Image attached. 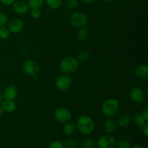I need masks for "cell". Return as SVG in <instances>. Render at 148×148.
<instances>
[{"label": "cell", "mask_w": 148, "mask_h": 148, "mask_svg": "<svg viewBox=\"0 0 148 148\" xmlns=\"http://www.w3.org/2000/svg\"><path fill=\"white\" fill-rule=\"evenodd\" d=\"M76 127L82 134H90L95 130V122L89 116H82L77 121Z\"/></svg>", "instance_id": "obj_1"}, {"label": "cell", "mask_w": 148, "mask_h": 148, "mask_svg": "<svg viewBox=\"0 0 148 148\" xmlns=\"http://www.w3.org/2000/svg\"><path fill=\"white\" fill-rule=\"evenodd\" d=\"M119 108L120 104L118 100L115 98H108L103 102L101 109L104 116L107 117H111L117 114Z\"/></svg>", "instance_id": "obj_2"}, {"label": "cell", "mask_w": 148, "mask_h": 148, "mask_svg": "<svg viewBox=\"0 0 148 148\" xmlns=\"http://www.w3.org/2000/svg\"><path fill=\"white\" fill-rule=\"evenodd\" d=\"M61 70L66 74L74 73L76 72L79 66V62L76 58L72 56H66L61 61L59 64Z\"/></svg>", "instance_id": "obj_3"}, {"label": "cell", "mask_w": 148, "mask_h": 148, "mask_svg": "<svg viewBox=\"0 0 148 148\" xmlns=\"http://www.w3.org/2000/svg\"><path fill=\"white\" fill-rule=\"evenodd\" d=\"M88 21V17L82 12H75L70 17V23L75 27H85Z\"/></svg>", "instance_id": "obj_4"}, {"label": "cell", "mask_w": 148, "mask_h": 148, "mask_svg": "<svg viewBox=\"0 0 148 148\" xmlns=\"http://www.w3.org/2000/svg\"><path fill=\"white\" fill-rule=\"evenodd\" d=\"M54 118L58 122L61 124H66L70 121L72 119V114L67 108L60 107L55 111Z\"/></svg>", "instance_id": "obj_5"}, {"label": "cell", "mask_w": 148, "mask_h": 148, "mask_svg": "<svg viewBox=\"0 0 148 148\" xmlns=\"http://www.w3.org/2000/svg\"><path fill=\"white\" fill-rule=\"evenodd\" d=\"M23 70L25 73L30 76H36L40 70V66L36 61L33 59H28L23 64Z\"/></svg>", "instance_id": "obj_6"}, {"label": "cell", "mask_w": 148, "mask_h": 148, "mask_svg": "<svg viewBox=\"0 0 148 148\" xmlns=\"http://www.w3.org/2000/svg\"><path fill=\"white\" fill-rule=\"evenodd\" d=\"M72 78L68 75H62L57 78L55 82L56 88L61 92L67 90L72 85Z\"/></svg>", "instance_id": "obj_7"}, {"label": "cell", "mask_w": 148, "mask_h": 148, "mask_svg": "<svg viewBox=\"0 0 148 148\" xmlns=\"http://www.w3.org/2000/svg\"><path fill=\"white\" fill-rule=\"evenodd\" d=\"M98 148H115L116 141L113 136L106 134L100 137L97 142Z\"/></svg>", "instance_id": "obj_8"}, {"label": "cell", "mask_w": 148, "mask_h": 148, "mask_svg": "<svg viewBox=\"0 0 148 148\" xmlns=\"http://www.w3.org/2000/svg\"><path fill=\"white\" fill-rule=\"evenodd\" d=\"M130 97L133 102L136 103H141L145 100L146 94L142 88L134 87L130 91Z\"/></svg>", "instance_id": "obj_9"}, {"label": "cell", "mask_w": 148, "mask_h": 148, "mask_svg": "<svg viewBox=\"0 0 148 148\" xmlns=\"http://www.w3.org/2000/svg\"><path fill=\"white\" fill-rule=\"evenodd\" d=\"M24 27V23L21 19L14 18L8 23V29L10 33H19Z\"/></svg>", "instance_id": "obj_10"}, {"label": "cell", "mask_w": 148, "mask_h": 148, "mask_svg": "<svg viewBox=\"0 0 148 148\" xmlns=\"http://www.w3.org/2000/svg\"><path fill=\"white\" fill-rule=\"evenodd\" d=\"M12 8L14 12L20 14H24L28 11L29 7L27 5V3L25 1L18 0L17 1H14Z\"/></svg>", "instance_id": "obj_11"}, {"label": "cell", "mask_w": 148, "mask_h": 148, "mask_svg": "<svg viewBox=\"0 0 148 148\" xmlns=\"http://www.w3.org/2000/svg\"><path fill=\"white\" fill-rule=\"evenodd\" d=\"M2 95L5 100H14L17 95V89L14 85H8L4 89Z\"/></svg>", "instance_id": "obj_12"}, {"label": "cell", "mask_w": 148, "mask_h": 148, "mask_svg": "<svg viewBox=\"0 0 148 148\" xmlns=\"http://www.w3.org/2000/svg\"><path fill=\"white\" fill-rule=\"evenodd\" d=\"M1 107L4 112L12 113L14 112L17 108V104L14 100H5L2 101L1 103Z\"/></svg>", "instance_id": "obj_13"}, {"label": "cell", "mask_w": 148, "mask_h": 148, "mask_svg": "<svg viewBox=\"0 0 148 148\" xmlns=\"http://www.w3.org/2000/svg\"><path fill=\"white\" fill-rule=\"evenodd\" d=\"M131 122V116L128 113H122L117 118V123L119 127H126Z\"/></svg>", "instance_id": "obj_14"}, {"label": "cell", "mask_w": 148, "mask_h": 148, "mask_svg": "<svg viewBox=\"0 0 148 148\" xmlns=\"http://www.w3.org/2000/svg\"><path fill=\"white\" fill-rule=\"evenodd\" d=\"M135 75L141 79H146L148 77V66L145 64H141L135 69Z\"/></svg>", "instance_id": "obj_15"}, {"label": "cell", "mask_w": 148, "mask_h": 148, "mask_svg": "<svg viewBox=\"0 0 148 148\" xmlns=\"http://www.w3.org/2000/svg\"><path fill=\"white\" fill-rule=\"evenodd\" d=\"M103 128L108 134H112L116 130L117 124L112 119H108L104 122Z\"/></svg>", "instance_id": "obj_16"}, {"label": "cell", "mask_w": 148, "mask_h": 148, "mask_svg": "<svg viewBox=\"0 0 148 148\" xmlns=\"http://www.w3.org/2000/svg\"><path fill=\"white\" fill-rule=\"evenodd\" d=\"M90 32L87 27H82L77 32V38L80 41H85L89 38Z\"/></svg>", "instance_id": "obj_17"}, {"label": "cell", "mask_w": 148, "mask_h": 148, "mask_svg": "<svg viewBox=\"0 0 148 148\" xmlns=\"http://www.w3.org/2000/svg\"><path fill=\"white\" fill-rule=\"evenodd\" d=\"M133 121H134V123L135 124L136 126L139 127H142L143 125L147 123V120L144 117V116L141 114H136L134 116V118H133Z\"/></svg>", "instance_id": "obj_18"}, {"label": "cell", "mask_w": 148, "mask_h": 148, "mask_svg": "<svg viewBox=\"0 0 148 148\" xmlns=\"http://www.w3.org/2000/svg\"><path fill=\"white\" fill-rule=\"evenodd\" d=\"M75 130H76V126L73 123L67 122L64 124L63 127V132L67 136H70L73 134L74 132H75Z\"/></svg>", "instance_id": "obj_19"}, {"label": "cell", "mask_w": 148, "mask_h": 148, "mask_svg": "<svg viewBox=\"0 0 148 148\" xmlns=\"http://www.w3.org/2000/svg\"><path fill=\"white\" fill-rule=\"evenodd\" d=\"M48 7L51 10H58L60 8L63 3V0H44Z\"/></svg>", "instance_id": "obj_20"}, {"label": "cell", "mask_w": 148, "mask_h": 148, "mask_svg": "<svg viewBox=\"0 0 148 148\" xmlns=\"http://www.w3.org/2000/svg\"><path fill=\"white\" fill-rule=\"evenodd\" d=\"M90 52L87 50H82L78 53L77 56V60L79 62H85L90 59Z\"/></svg>", "instance_id": "obj_21"}, {"label": "cell", "mask_w": 148, "mask_h": 148, "mask_svg": "<svg viewBox=\"0 0 148 148\" xmlns=\"http://www.w3.org/2000/svg\"><path fill=\"white\" fill-rule=\"evenodd\" d=\"M44 4V0H28L27 5L29 8L32 9H40Z\"/></svg>", "instance_id": "obj_22"}, {"label": "cell", "mask_w": 148, "mask_h": 148, "mask_svg": "<svg viewBox=\"0 0 148 148\" xmlns=\"http://www.w3.org/2000/svg\"><path fill=\"white\" fill-rule=\"evenodd\" d=\"M10 31L9 30L8 27H0V38L2 40H5L10 37Z\"/></svg>", "instance_id": "obj_23"}, {"label": "cell", "mask_w": 148, "mask_h": 148, "mask_svg": "<svg viewBox=\"0 0 148 148\" xmlns=\"http://www.w3.org/2000/svg\"><path fill=\"white\" fill-rule=\"evenodd\" d=\"M95 146V143L93 139L86 138L82 142V147L84 148H94Z\"/></svg>", "instance_id": "obj_24"}, {"label": "cell", "mask_w": 148, "mask_h": 148, "mask_svg": "<svg viewBox=\"0 0 148 148\" xmlns=\"http://www.w3.org/2000/svg\"><path fill=\"white\" fill-rule=\"evenodd\" d=\"M64 147L66 148H77V142L75 139H67L64 143Z\"/></svg>", "instance_id": "obj_25"}, {"label": "cell", "mask_w": 148, "mask_h": 148, "mask_svg": "<svg viewBox=\"0 0 148 148\" xmlns=\"http://www.w3.org/2000/svg\"><path fill=\"white\" fill-rule=\"evenodd\" d=\"M78 5L77 0H65L64 6L68 10L75 9Z\"/></svg>", "instance_id": "obj_26"}, {"label": "cell", "mask_w": 148, "mask_h": 148, "mask_svg": "<svg viewBox=\"0 0 148 148\" xmlns=\"http://www.w3.org/2000/svg\"><path fill=\"white\" fill-rule=\"evenodd\" d=\"M131 143L127 140H121L116 143V147L117 148H131Z\"/></svg>", "instance_id": "obj_27"}, {"label": "cell", "mask_w": 148, "mask_h": 148, "mask_svg": "<svg viewBox=\"0 0 148 148\" xmlns=\"http://www.w3.org/2000/svg\"><path fill=\"white\" fill-rule=\"evenodd\" d=\"M9 19L5 13L0 12V27H4L8 24Z\"/></svg>", "instance_id": "obj_28"}, {"label": "cell", "mask_w": 148, "mask_h": 148, "mask_svg": "<svg viewBox=\"0 0 148 148\" xmlns=\"http://www.w3.org/2000/svg\"><path fill=\"white\" fill-rule=\"evenodd\" d=\"M48 148H65L64 145L62 143L61 141L59 140H56V141H53L49 145V147Z\"/></svg>", "instance_id": "obj_29"}, {"label": "cell", "mask_w": 148, "mask_h": 148, "mask_svg": "<svg viewBox=\"0 0 148 148\" xmlns=\"http://www.w3.org/2000/svg\"><path fill=\"white\" fill-rule=\"evenodd\" d=\"M30 15L33 18L38 19L41 16V11L40 9H32L30 12Z\"/></svg>", "instance_id": "obj_30"}, {"label": "cell", "mask_w": 148, "mask_h": 148, "mask_svg": "<svg viewBox=\"0 0 148 148\" xmlns=\"http://www.w3.org/2000/svg\"><path fill=\"white\" fill-rule=\"evenodd\" d=\"M15 1L16 0H0V2L2 4H4V5L10 6L14 4Z\"/></svg>", "instance_id": "obj_31"}, {"label": "cell", "mask_w": 148, "mask_h": 148, "mask_svg": "<svg viewBox=\"0 0 148 148\" xmlns=\"http://www.w3.org/2000/svg\"><path fill=\"white\" fill-rule=\"evenodd\" d=\"M142 132H143V133L145 134V136L146 137H148V124H147V122L146 123L145 125H143V127H142Z\"/></svg>", "instance_id": "obj_32"}, {"label": "cell", "mask_w": 148, "mask_h": 148, "mask_svg": "<svg viewBox=\"0 0 148 148\" xmlns=\"http://www.w3.org/2000/svg\"><path fill=\"white\" fill-rule=\"evenodd\" d=\"M142 114L144 116V117L146 119L148 120V107L147 106H146L145 108L143 110V111H142Z\"/></svg>", "instance_id": "obj_33"}, {"label": "cell", "mask_w": 148, "mask_h": 148, "mask_svg": "<svg viewBox=\"0 0 148 148\" xmlns=\"http://www.w3.org/2000/svg\"><path fill=\"white\" fill-rule=\"evenodd\" d=\"M81 1L83 3H85V4H90V3H92L94 0H81Z\"/></svg>", "instance_id": "obj_34"}, {"label": "cell", "mask_w": 148, "mask_h": 148, "mask_svg": "<svg viewBox=\"0 0 148 148\" xmlns=\"http://www.w3.org/2000/svg\"><path fill=\"white\" fill-rule=\"evenodd\" d=\"M131 148H145L144 147H143L142 145H134Z\"/></svg>", "instance_id": "obj_35"}, {"label": "cell", "mask_w": 148, "mask_h": 148, "mask_svg": "<svg viewBox=\"0 0 148 148\" xmlns=\"http://www.w3.org/2000/svg\"><path fill=\"white\" fill-rule=\"evenodd\" d=\"M4 110H3V108H2V107H1V106L0 105V116H2V114H4Z\"/></svg>", "instance_id": "obj_36"}, {"label": "cell", "mask_w": 148, "mask_h": 148, "mask_svg": "<svg viewBox=\"0 0 148 148\" xmlns=\"http://www.w3.org/2000/svg\"><path fill=\"white\" fill-rule=\"evenodd\" d=\"M2 101H3V95H2V93L1 92V91H0V105H1Z\"/></svg>", "instance_id": "obj_37"}, {"label": "cell", "mask_w": 148, "mask_h": 148, "mask_svg": "<svg viewBox=\"0 0 148 148\" xmlns=\"http://www.w3.org/2000/svg\"><path fill=\"white\" fill-rule=\"evenodd\" d=\"M103 1H105V2H109V1H111L112 0H103Z\"/></svg>", "instance_id": "obj_38"}, {"label": "cell", "mask_w": 148, "mask_h": 148, "mask_svg": "<svg viewBox=\"0 0 148 148\" xmlns=\"http://www.w3.org/2000/svg\"><path fill=\"white\" fill-rule=\"evenodd\" d=\"M21 1H24V0H21Z\"/></svg>", "instance_id": "obj_39"}]
</instances>
